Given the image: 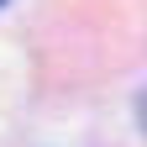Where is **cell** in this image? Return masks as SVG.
Wrapping results in <instances>:
<instances>
[{"label": "cell", "instance_id": "6da1fadb", "mask_svg": "<svg viewBox=\"0 0 147 147\" xmlns=\"http://www.w3.org/2000/svg\"><path fill=\"white\" fill-rule=\"evenodd\" d=\"M137 121H142V131H147V95H142V105H137Z\"/></svg>", "mask_w": 147, "mask_h": 147}, {"label": "cell", "instance_id": "7a4b0ae2", "mask_svg": "<svg viewBox=\"0 0 147 147\" xmlns=\"http://www.w3.org/2000/svg\"><path fill=\"white\" fill-rule=\"evenodd\" d=\"M0 5H5V0H0Z\"/></svg>", "mask_w": 147, "mask_h": 147}]
</instances>
